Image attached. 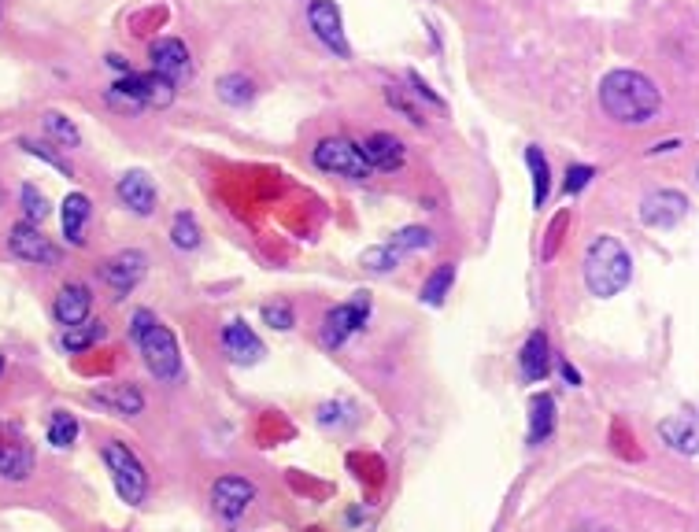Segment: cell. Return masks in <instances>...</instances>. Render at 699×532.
Here are the masks:
<instances>
[{"instance_id": "6da1fadb", "label": "cell", "mask_w": 699, "mask_h": 532, "mask_svg": "<svg viewBox=\"0 0 699 532\" xmlns=\"http://www.w3.org/2000/svg\"><path fill=\"white\" fill-rule=\"evenodd\" d=\"M600 104L622 126H648L663 108V97H659V85L651 82L648 74L611 71L600 82Z\"/></svg>"}, {"instance_id": "7a4b0ae2", "label": "cell", "mask_w": 699, "mask_h": 532, "mask_svg": "<svg viewBox=\"0 0 699 532\" xmlns=\"http://www.w3.org/2000/svg\"><path fill=\"white\" fill-rule=\"evenodd\" d=\"M130 333H134L137 348L145 355L148 374L156 377V381H163V385H174V381L182 377V348H178V337H174L171 329L163 326L152 311H137Z\"/></svg>"}, {"instance_id": "3957f363", "label": "cell", "mask_w": 699, "mask_h": 532, "mask_svg": "<svg viewBox=\"0 0 699 532\" xmlns=\"http://www.w3.org/2000/svg\"><path fill=\"white\" fill-rule=\"evenodd\" d=\"M629 278H633V259L622 248V241L611 233H600L585 252V285H589V292L600 300H611L626 289Z\"/></svg>"}, {"instance_id": "277c9868", "label": "cell", "mask_w": 699, "mask_h": 532, "mask_svg": "<svg viewBox=\"0 0 699 532\" xmlns=\"http://www.w3.org/2000/svg\"><path fill=\"white\" fill-rule=\"evenodd\" d=\"M174 100V85L160 74H126L108 89V104L119 111H141V108H167Z\"/></svg>"}, {"instance_id": "5b68a950", "label": "cell", "mask_w": 699, "mask_h": 532, "mask_svg": "<svg viewBox=\"0 0 699 532\" xmlns=\"http://www.w3.org/2000/svg\"><path fill=\"white\" fill-rule=\"evenodd\" d=\"M104 466H108L111 484H115V492H119L123 503H130V507L145 503L148 473L134 451L126 448V444H119V440H108V444H104Z\"/></svg>"}, {"instance_id": "8992f818", "label": "cell", "mask_w": 699, "mask_h": 532, "mask_svg": "<svg viewBox=\"0 0 699 532\" xmlns=\"http://www.w3.org/2000/svg\"><path fill=\"white\" fill-rule=\"evenodd\" d=\"M315 167L326 170V174H337V178H348V182H367L370 167L367 159L359 156V145L344 141V137H326L315 145Z\"/></svg>"}, {"instance_id": "52a82bcc", "label": "cell", "mask_w": 699, "mask_h": 532, "mask_svg": "<svg viewBox=\"0 0 699 532\" xmlns=\"http://www.w3.org/2000/svg\"><path fill=\"white\" fill-rule=\"evenodd\" d=\"M367 315H370V296L367 292H356L352 300L341 303V307H333L330 315H326V322H322V344H326V348H341L352 333L363 329Z\"/></svg>"}, {"instance_id": "ba28073f", "label": "cell", "mask_w": 699, "mask_h": 532, "mask_svg": "<svg viewBox=\"0 0 699 532\" xmlns=\"http://www.w3.org/2000/svg\"><path fill=\"white\" fill-rule=\"evenodd\" d=\"M8 252H12L15 259L34 263V266L60 263V248H56L45 233L37 230L34 222H19V226H12V233H8Z\"/></svg>"}, {"instance_id": "9c48e42d", "label": "cell", "mask_w": 699, "mask_h": 532, "mask_svg": "<svg viewBox=\"0 0 699 532\" xmlns=\"http://www.w3.org/2000/svg\"><path fill=\"white\" fill-rule=\"evenodd\" d=\"M252 499H256V484L248 481V477L230 473V477H219V481L211 484V507L226 521L241 518L252 507Z\"/></svg>"}, {"instance_id": "30bf717a", "label": "cell", "mask_w": 699, "mask_h": 532, "mask_svg": "<svg viewBox=\"0 0 699 532\" xmlns=\"http://www.w3.org/2000/svg\"><path fill=\"white\" fill-rule=\"evenodd\" d=\"M307 23H311L315 37H319L326 49H333L341 60L352 56L348 37H344V26H341V8H337L333 0H311V8H307Z\"/></svg>"}, {"instance_id": "8fae6325", "label": "cell", "mask_w": 699, "mask_h": 532, "mask_svg": "<svg viewBox=\"0 0 699 532\" xmlns=\"http://www.w3.org/2000/svg\"><path fill=\"white\" fill-rule=\"evenodd\" d=\"M148 60H152V74L167 78L171 85H178L182 78L193 74V56H189V49H185L178 37H160V41H152Z\"/></svg>"}, {"instance_id": "7c38bea8", "label": "cell", "mask_w": 699, "mask_h": 532, "mask_svg": "<svg viewBox=\"0 0 699 532\" xmlns=\"http://www.w3.org/2000/svg\"><path fill=\"white\" fill-rule=\"evenodd\" d=\"M685 215H688V196L674 193V189H659V193L640 200V218H644V226H651V230H674Z\"/></svg>"}, {"instance_id": "4fadbf2b", "label": "cell", "mask_w": 699, "mask_h": 532, "mask_svg": "<svg viewBox=\"0 0 699 532\" xmlns=\"http://www.w3.org/2000/svg\"><path fill=\"white\" fill-rule=\"evenodd\" d=\"M145 266H148V259H145V252H119V255H111L108 263L100 266V278L108 281L111 289H115V296H126V292L134 289L137 281L145 278Z\"/></svg>"}, {"instance_id": "5bb4252c", "label": "cell", "mask_w": 699, "mask_h": 532, "mask_svg": "<svg viewBox=\"0 0 699 532\" xmlns=\"http://www.w3.org/2000/svg\"><path fill=\"white\" fill-rule=\"evenodd\" d=\"M89 311H93V292H89V285L71 281V285H63V289L56 292L52 315H56V322H60L63 329L82 326V322L89 318Z\"/></svg>"}, {"instance_id": "9a60e30c", "label": "cell", "mask_w": 699, "mask_h": 532, "mask_svg": "<svg viewBox=\"0 0 699 532\" xmlns=\"http://www.w3.org/2000/svg\"><path fill=\"white\" fill-rule=\"evenodd\" d=\"M115 193L134 215H152L156 211V185L145 170H126L123 178L115 182Z\"/></svg>"}, {"instance_id": "2e32d148", "label": "cell", "mask_w": 699, "mask_h": 532, "mask_svg": "<svg viewBox=\"0 0 699 532\" xmlns=\"http://www.w3.org/2000/svg\"><path fill=\"white\" fill-rule=\"evenodd\" d=\"M359 156L367 159L370 170H396V167H404L407 152L400 137H393V133H374V137H367V141L359 145Z\"/></svg>"}, {"instance_id": "e0dca14e", "label": "cell", "mask_w": 699, "mask_h": 532, "mask_svg": "<svg viewBox=\"0 0 699 532\" xmlns=\"http://www.w3.org/2000/svg\"><path fill=\"white\" fill-rule=\"evenodd\" d=\"M34 473V448L23 436H0V477L4 481H26Z\"/></svg>"}, {"instance_id": "ac0fdd59", "label": "cell", "mask_w": 699, "mask_h": 532, "mask_svg": "<svg viewBox=\"0 0 699 532\" xmlns=\"http://www.w3.org/2000/svg\"><path fill=\"white\" fill-rule=\"evenodd\" d=\"M222 348H226V355H230L233 363H245V366L259 363L263 351H267L248 322H230V326L222 329Z\"/></svg>"}, {"instance_id": "d6986e66", "label": "cell", "mask_w": 699, "mask_h": 532, "mask_svg": "<svg viewBox=\"0 0 699 532\" xmlns=\"http://www.w3.org/2000/svg\"><path fill=\"white\" fill-rule=\"evenodd\" d=\"M518 370L526 381H544L548 370H552V344L544 333H529L522 351H518Z\"/></svg>"}, {"instance_id": "ffe728a7", "label": "cell", "mask_w": 699, "mask_h": 532, "mask_svg": "<svg viewBox=\"0 0 699 532\" xmlns=\"http://www.w3.org/2000/svg\"><path fill=\"white\" fill-rule=\"evenodd\" d=\"M89 215H93V207H89V196L86 193H71L67 200H63V237H67V244H74V248H82L86 244V222Z\"/></svg>"}, {"instance_id": "44dd1931", "label": "cell", "mask_w": 699, "mask_h": 532, "mask_svg": "<svg viewBox=\"0 0 699 532\" xmlns=\"http://www.w3.org/2000/svg\"><path fill=\"white\" fill-rule=\"evenodd\" d=\"M93 403L104 407V411H111V414H126V418H134V414L145 411V396H141L134 385L97 388V392H93Z\"/></svg>"}, {"instance_id": "7402d4cb", "label": "cell", "mask_w": 699, "mask_h": 532, "mask_svg": "<svg viewBox=\"0 0 699 532\" xmlns=\"http://www.w3.org/2000/svg\"><path fill=\"white\" fill-rule=\"evenodd\" d=\"M555 429V399L552 392H540L529 403V444H544Z\"/></svg>"}, {"instance_id": "603a6c76", "label": "cell", "mask_w": 699, "mask_h": 532, "mask_svg": "<svg viewBox=\"0 0 699 532\" xmlns=\"http://www.w3.org/2000/svg\"><path fill=\"white\" fill-rule=\"evenodd\" d=\"M526 167L533 174V207L548 204V193H552V170H548V159L537 145L526 148Z\"/></svg>"}, {"instance_id": "cb8c5ba5", "label": "cell", "mask_w": 699, "mask_h": 532, "mask_svg": "<svg viewBox=\"0 0 699 532\" xmlns=\"http://www.w3.org/2000/svg\"><path fill=\"white\" fill-rule=\"evenodd\" d=\"M659 433H663V440L674 451H681L688 459L696 455V422H688V418H666V422L659 425Z\"/></svg>"}, {"instance_id": "d4e9b609", "label": "cell", "mask_w": 699, "mask_h": 532, "mask_svg": "<svg viewBox=\"0 0 699 532\" xmlns=\"http://www.w3.org/2000/svg\"><path fill=\"white\" fill-rule=\"evenodd\" d=\"M108 337V326L104 322H93V318H86L82 326H71V329H63V337H60V348L63 351H86V348H93L97 340H104Z\"/></svg>"}, {"instance_id": "484cf974", "label": "cell", "mask_w": 699, "mask_h": 532, "mask_svg": "<svg viewBox=\"0 0 699 532\" xmlns=\"http://www.w3.org/2000/svg\"><path fill=\"white\" fill-rule=\"evenodd\" d=\"M452 285H455V266L452 263H441L437 270H433L430 278L422 281V303H430V307H441L444 303V296L452 292Z\"/></svg>"}, {"instance_id": "4316f807", "label": "cell", "mask_w": 699, "mask_h": 532, "mask_svg": "<svg viewBox=\"0 0 699 532\" xmlns=\"http://www.w3.org/2000/svg\"><path fill=\"white\" fill-rule=\"evenodd\" d=\"M219 97L226 100V104H233V108H245V104L256 100V85H252V78H245V74H226L219 82Z\"/></svg>"}, {"instance_id": "83f0119b", "label": "cell", "mask_w": 699, "mask_h": 532, "mask_svg": "<svg viewBox=\"0 0 699 532\" xmlns=\"http://www.w3.org/2000/svg\"><path fill=\"white\" fill-rule=\"evenodd\" d=\"M171 241H174V248H178V252H193V248H200V226H197V218L189 215V211H178V215H174Z\"/></svg>"}, {"instance_id": "f1b7e54d", "label": "cell", "mask_w": 699, "mask_h": 532, "mask_svg": "<svg viewBox=\"0 0 699 532\" xmlns=\"http://www.w3.org/2000/svg\"><path fill=\"white\" fill-rule=\"evenodd\" d=\"M45 133H49L56 145L63 148H78L82 145V133H78V126H74L67 115H60V111H49L45 115Z\"/></svg>"}, {"instance_id": "f546056e", "label": "cell", "mask_w": 699, "mask_h": 532, "mask_svg": "<svg viewBox=\"0 0 699 532\" xmlns=\"http://www.w3.org/2000/svg\"><path fill=\"white\" fill-rule=\"evenodd\" d=\"M78 440V418L67 411H52L49 418V444L52 448H71Z\"/></svg>"}, {"instance_id": "4dcf8cb0", "label": "cell", "mask_w": 699, "mask_h": 532, "mask_svg": "<svg viewBox=\"0 0 699 532\" xmlns=\"http://www.w3.org/2000/svg\"><path fill=\"white\" fill-rule=\"evenodd\" d=\"M389 244H393V248H396L400 255H407V252H426V248L433 244V233H430V230H422V226H407V230L396 233V237H393Z\"/></svg>"}, {"instance_id": "1f68e13d", "label": "cell", "mask_w": 699, "mask_h": 532, "mask_svg": "<svg viewBox=\"0 0 699 532\" xmlns=\"http://www.w3.org/2000/svg\"><path fill=\"white\" fill-rule=\"evenodd\" d=\"M400 259H404V255L396 252L393 244H381V248H367V252H363V266L374 270V274H389V270H396Z\"/></svg>"}, {"instance_id": "d6a6232c", "label": "cell", "mask_w": 699, "mask_h": 532, "mask_svg": "<svg viewBox=\"0 0 699 532\" xmlns=\"http://www.w3.org/2000/svg\"><path fill=\"white\" fill-rule=\"evenodd\" d=\"M23 211H26V222H34V226H41V222L49 218L52 207L37 185H23Z\"/></svg>"}, {"instance_id": "836d02e7", "label": "cell", "mask_w": 699, "mask_h": 532, "mask_svg": "<svg viewBox=\"0 0 699 532\" xmlns=\"http://www.w3.org/2000/svg\"><path fill=\"white\" fill-rule=\"evenodd\" d=\"M263 322H267L270 329H293L296 326V315H293V307L289 303H267L263 307Z\"/></svg>"}, {"instance_id": "e575fe53", "label": "cell", "mask_w": 699, "mask_h": 532, "mask_svg": "<svg viewBox=\"0 0 699 532\" xmlns=\"http://www.w3.org/2000/svg\"><path fill=\"white\" fill-rule=\"evenodd\" d=\"M592 178H596V167H589V163H574V167H566V193L577 196L581 189H589Z\"/></svg>"}, {"instance_id": "d590c367", "label": "cell", "mask_w": 699, "mask_h": 532, "mask_svg": "<svg viewBox=\"0 0 699 532\" xmlns=\"http://www.w3.org/2000/svg\"><path fill=\"white\" fill-rule=\"evenodd\" d=\"M385 100H389V104H393V108L400 111L404 119H411V122H422V119H426V115H422V111H418L415 104H411V100H407L404 93L396 89V85H389V89H385Z\"/></svg>"}, {"instance_id": "8d00e7d4", "label": "cell", "mask_w": 699, "mask_h": 532, "mask_svg": "<svg viewBox=\"0 0 699 532\" xmlns=\"http://www.w3.org/2000/svg\"><path fill=\"white\" fill-rule=\"evenodd\" d=\"M23 148L30 152V156H41L45 163H52L56 170H63V174H71V163H67L63 156H56V152H52L49 145H37V141H23Z\"/></svg>"}, {"instance_id": "74e56055", "label": "cell", "mask_w": 699, "mask_h": 532, "mask_svg": "<svg viewBox=\"0 0 699 532\" xmlns=\"http://www.w3.org/2000/svg\"><path fill=\"white\" fill-rule=\"evenodd\" d=\"M559 370H563V377H566V381H570V385H581V374H577V370H574V366H570V363H563V366H559Z\"/></svg>"}, {"instance_id": "f35d334b", "label": "cell", "mask_w": 699, "mask_h": 532, "mask_svg": "<svg viewBox=\"0 0 699 532\" xmlns=\"http://www.w3.org/2000/svg\"><path fill=\"white\" fill-rule=\"evenodd\" d=\"M0 370H4V359H0Z\"/></svg>"}]
</instances>
